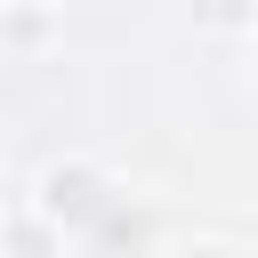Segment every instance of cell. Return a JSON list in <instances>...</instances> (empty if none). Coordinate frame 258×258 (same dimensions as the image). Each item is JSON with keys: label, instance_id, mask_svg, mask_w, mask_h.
Masks as SVG:
<instances>
[{"label": "cell", "instance_id": "6da1fadb", "mask_svg": "<svg viewBox=\"0 0 258 258\" xmlns=\"http://www.w3.org/2000/svg\"><path fill=\"white\" fill-rule=\"evenodd\" d=\"M56 242H89V234H105L113 218H121V177L97 161V153H56V161H40L32 169V185L16 194Z\"/></svg>", "mask_w": 258, "mask_h": 258}, {"label": "cell", "instance_id": "277c9868", "mask_svg": "<svg viewBox=\"0 0 258 258\" xmlns=\"http://www.w3.org/2000/svg\"><path fill=\"white\" fill-rule=\"evenodd\" d=\"M161 258H242L226 234H177V242H161Z\"/></svg>", "mask_w": 258, "mask_h": 258}, {"label": "cell", "instance_id": "3957f363", "mask_svg": "<svg viewBox=\"0 0 258 258\" xmlns=\"http://www.w3.org/2000/svg\"><path fill=\"white\" fill-rule=\"evenodd\" d=\"M48 24H56V0H40V8H0V40H8V56H32V48L48 40Z\"/></svg>", "mask_w": 258, "mask_h": 258}, {"label": "cell", "instance_id": "5b68a950", "mask_svg": "<svg viewBox=\"0 0 258 258\" xmlns=\"http://www.w3.org/2000/svg\"><path fill=\"white\" fill-rule=\"evenodd\" d=\"M0 8H40V0H0Z\"/></svg>", "mask_w": 258, "mask_h": 258}, {"label": "cell", "instance_id": "7a4b0ae2", "mask_svg": "<svg viewBox=\"0 0 258 258\" xmlns=\"http://www.w3.org/2000/svg\"><path fill=\"white\" fill-rule=\"evenodd\" d=\"M185 24L202 40H258V0H185Z\"/></svg>", "mask_w": 258, "mask_h": 258}, {"label": "cell", "instance_id": "8992f818", "mask_svg": "<svg viewBox=\"0 0 258 258\" xmlns=\"http://www.w3.org/2000/svg\"><path fill=\"white\" fill-rule=\"evenodd\" d=\"M250 81H258V40H250Z\"/></svg>", "mask_w": 258, "mask_h": 258}]
</instances>
